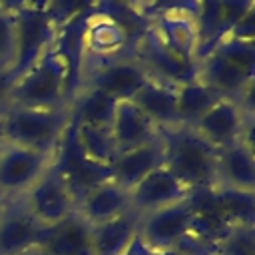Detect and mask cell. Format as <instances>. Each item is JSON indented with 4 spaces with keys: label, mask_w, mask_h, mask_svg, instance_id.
I'll return each instance as SVG.
<instances>
[{
    "label": "cell",
    "mask_w": 255,
    "mask_h": 255,
    "mask_svg": "<svg viewBox=\"0 0 255 255\" xmlns=\"http://www.w3.org/2000/svg\"><path fill=\"white\" fill-rule=\"evenodd\" d=\"M163 139V165L191 191L207 193L217 187V149L189 126L159 129Z\"/></svg>",
    "instance_id": "cell-1"
},
{
    "label": "cell",
    "mask_w": 255,
    "mask_h": 255,
    "mask_svg": "<svg viewBox=\"0 0 255 255\" xmlns=\"http://www.w3.org/2000/svg\"><path fill=\"white\" fill-rule=\"evenodd\" d=\"M0 120L8 143L56 153L70 124V106L52 110L10 106L0 116Z\"/></svg>",
    "instance_id": "cell-2"
},
{
    "label": "cell",
    "mask_w": 255,
    "mask_h": 255,
    "mask_svg": "<svg viewBox=\"0 0 255 255\" xmlns=\"http://www.w3.org/2000/svg\"><path fill=\"white\" fill-rule=\"evenodd\" d=\"M197 227V209L193 197L139 215L137 245L147 253L177 251Z\"/></svg>",
    "instance_id": "cell-3"
},
{
    "label": "cell",
    "mask_w": 255,
    "mask_h": 255,
    "mask_svg": "<svg viewBox=\"0 0 255 255\" xmlns=\"http://www.w3.org/2000/svg\"><path fill=\"white\" fill-rule=\"evenodd\" d=\"M12 106L52 110L64 108L66 102V64L52 48L30 70L16 78L12 90Z\"/></svg>",
    "instance_id": "cell-4"
},
{
    "label": "cell",
    "mask_w": 255,
    "mask_h": 255,
    "mask_svg": "<svg viewBox=\"0 0 255 255\" xmlns=\"http://www.w3.org/2000/svg\"><path fill=\"white\" fill-rule=\"evenodd\" d=\"M149 80L147 70L133 54L112 58H86L82 88H94L116 102L133 100L141 86Z\"/></svg>",
    "instance_id": "cell-5"
},
{
    "label": "cell",
    "mask_w": 255,
    "mask_h": 255,
    "mask_svg": "<svg viewBox=\"0 0 255 255\" xmlns=\"http://www.w3.org/2000/svg\"><path fill=\"white\" fill-rule=\"evenodd\" d=\"M20 199L44 227H52L76 211V195L54 161Z\"/></svg>",
    "instance_id": "cell-6"
},
{
    "label": "cell",
    "mask_w": 255,
    "mask_h": 255,
    "mask_svg": "<svg viewBox=\"0 0 255 255\" xmlns=\"http://www.w3.org/2000/svg\"><path fill=\"white\" fill-rule=\"evenodd\" d=\"M215 149L227 147L241 139H249L253 131V114L247 112L239 102L221 98L215 102L197 122L189 126Z\"/></svg>",
    "instance_id": "cell-7"
},
{
    "label": "cell",
    "mask_w": 255,
    "mask_h": 255,
    "mask_svg": "<svg viewBox=\"0 0 255 255\" xmlns=\"http://www.w3.org/2000/svg\"><path fill=\"white\" fill-rule=\"evenodd\" d=\"M54 157L56 153L6 141L0 147V193L6 199L22 197L52 165Z\"/></svg>",
    "instance_id": "cell-8"
},
{
    "label": "cell",
    "mask_w": 255,
    "mask_h": 255,
    "mask_svg": "<svg viewBox=\"0 0 255 255\" xmlns=\"http://www.w3.org/2000/svg\"><path fill=\"white\" fill-rule=\"evenodd\" d=\"M14 16H16V62L12 72L14 78H20L48 50H52L58 28L54 26L46 10L22 8Z\"/></svg>",
    "instance_id": "cell-9"
},
{
    "label": "cell",
    "mask_w": 255,
    "mask_h": 255,
    "mask_svg": "<svg viewBox=\"0 0 255 255\" xmlns=\"http://www.w3.org/2000/svg\"><path fill=\"white\" fill-rule=\"evenodd\" d=\"M133 56L143 64V68L151 78H157L175 86L195 80V64L175 54L159 36V32L153 28V24L147 28L143 38L133 48Z\"/></svg>",
    "instance_id": "cell-10"
},
{
    "label": "cell",
    "mask_w": 255,
    "mask_h": 255,
    "mask_svg": "<svg viewBox=\"0 0 255 255\" xmlns=\"http://www.w3.org/2000/svg\"><path fill=\"white\" fill-rule=\"evenodd\" d=\"M46 229L20 197L8 199L0 215V255H24L40 247Z\"/></svg>",
    "instance_id": "cell-11"
},
{
    "label": "cell",
    "mask_w": 255,
    "mask_h": 255,
    "mask_svg": "<svg viewBox=\"0 0 255 255\" xmlns=\"http://www.w3.org/2000/svg\"><path fill=\"white\" fill-rule=\"evenodd\" d=\"M128 193H129V209H133L137 215L149 213L191 197V191L165 165L153 169L139 183H135Z\"/></svg>",
    "instance_id": "cell-12"
},
{
    "label": "cell",
    "mask_w": 255,
    "mask_h": 255,
    "mask_svg": "<svg viewBox=\"0 0 255 255\" xmlns=\"http://www.w3.org/2000/svg\"><path fill=\"white\" fill-rule=\"evenodd\" d=\"M165 161L163 153V139L161 133L141 145H135L131 149L116 153L114 161L110 163V177L122 185L124 189H131L135 183H139L145 175H149L153 169L161 167Z\"/></svg>",
    "instance_id": "cell-13"
},
{
    "label": "cell",
    "mask_w": 255,
    "mask_h": 255,
    "mask_svg": "<svg viewBox=\"0 0 255 255\" xmlns=\"http://www.w3.org/2000/svg\"><path fill=\"white\" fill-rule=\"evenodd\" d=\"M217 187L255 193L253 141L241 139L217 149Z\"/></svg>",
    "instance_id": "cell-14"
},
{
    "label": "cell",
    "mask_w": 255,
    "mask_h": 255,
    "mask_svg": "<svg viewBox=\"0 0 255 255\" xmlns=\"http://www.w3.org/2000/svg\"><path fill=\"white\" fill-rule=\"evenodd\" d=\"M129 209V193L112 177L92 185L76 201V211L90 225L108 221Z\"/></svg>",
    "instance_id": "cell-15"
},
{
    "label": "cell",
    "mask_w": 255,
    "mask_h": 255,
    "mask_svg": "<svg viewBox=\"0 0 255 255\" xmlns=\"http://www.w3.org/2000/svg\"><path fill=\"white\" fill-rule=\"evenodd\" d=\"M38 249L42 255H92V225L74 211L46 229Z\"/></svg>",
    "instance_id": "cell-16"
},
{
    "label": "cell",
    "mask_w": 255,
    "mask_h": 255,
    "mask_svg": "<svg viewBox=\"0 0 255 255\" xmlns=\"http://www.w3.org/2000/svg\"><path fill=\"white\" fill-rule=\"evenodd\" d=\"M112 139L116 143L118 153L141 145L159 135V128L137 108L131 100H122L116 106V114L110 126Z\"/></svg>",
    "instance_id": "cell-17"
},
{
    "label": "cell",
    "mask_w": 255,
    "mask_h": 255,
    "mask_svg": "<svg viewBox=\"0 0 255 255\" xmlns=\"http://www.w3.org/2000/svg\"><path fill=\"white\" fill-rule=\"evenodd\" d=\"M139 215L128 209L108 221L92 225V255H126L137 239Z\"/></svg>",
    "instance_id": "cell-18"
},
{
    "label": "cell",
    "mask_w": 255,
    "mask_h": 255,
    "mask_svg": "<svg viewBox=\"0 0 255 255\" xmlns=\"http://www.w3.org/2000/svg\"><path fill=\"white\" fill-rule=\"evenodd\" d=\"M137 108L159 128H173L179 126L177 120V106H175V84L151 78L141 86V90L131 100Z\"/></svg>",
    "instance_id": "cell-19"
},
{
    "label": "cell",
    "mask_w": 255,
    "mask_h": 255,
    "mask_svg": "<svg viewBox=\"0 0 255 255\" xmlns=\"http://www.w3.org/2000/svg\"><path fill=\"white\" fill-rule=\"evenodd\" d=\"M151 24L175 54H179L183 60L195 64V52H197L195 16L171 12V14L157 16L155 20H151Z\"/></svg>",
    "instance_id": "cell-20"
},
{
    "label": "cell",
    "mask_w": 255,
    "mask_h": 255,
    "mask_svg": "<svg viewBox=\"0 0 255 255\" xmlns=\"http://www.w3.org/2000/svg\"><path fill=\"white\" fill-rule=\"evenodd\" d=\"M84 46L86 58H112L120 54H131L124 32L108 18L96 14L94 8L86 24Z\"/></svg>",
    "instance_id": "cell-21"
},
{
    "label": "cell",
    "mask_w": 255,
    "mask_h": 255,
    "mask_svg": "<svg viewBox=\"0 0 255 255\" xmlns=\"http://www.w3.org/2000/svg\"><path fill=\"white\" fill-rule=\"evenodd\" d=\"M118 102L94 88H82L70 102V116L76 124L108 128L112 126Z\"/></svg>",
    "instance_id": "cell-22"
},
{
    "label": "cell",
    "mask_w": 255,
    "mask_h": 255,
    "mask_svg": "<svg viewBox=\"0 0 255 255\" xmlns=\"http://www.w3.org/2000/svg\"><path fill=\"white\" fill-rule=\"evenodd\" d=\"M94 12L114 22L126 36L128 48L133 54V48L143 38L147 28L151 26V20H147L143 14H139L131 4L124 0H96Z\"/></svg>",
    "instance_id": "cell-23"
},
{
    "label": "cell",
    "mask_w": 255,
    "mask_h": 255,
    "mask_svg": "<svg viewBox=\"0 0 255 255\" xmlns=\"http://www.w3.org/2000/svg\"><path fill=\"white\" fill-rule=\"evenodd\" d=\"M219 100L221 96L203 82H199L197 78L175 86V106H177L179 126H191Z\"/></svg>",
    "instance_id": "cell-24"
},
{
    "label": "cell",
    "mask_w": 255,
    "mask_h": 255,
    "mask_svg": "<svg viewBox=\"0 0 255 255\" xmlns=\"http://www.w3.org/2000/svg\"><path fill=\"white\" fill-rule=\"evenodd\" d=\"M74 126H76V143H78L80 151L84 153V157L96 165L110 167V163L114 161V157L118 153L110 129L108 128L82 126L76 122H74Z\"/></svg>",
    "instance_id": "cell-25"
},
{
    "label": "cell",
    "mask_w": 255,
    "mask_h": 255,
    "mask_svg": "<svg viewBox=\"0 0 255 255\" xmlns=\"http://www.w3.org/2000/svg\"><path fill=\"white\" fill-rule=\"evenodd\" d=\"M209 52H215L217 56H221L225 62H229L233 68H237L249 80L255 78V42L233 40V38L225 36Z\"/></svg>",
    "instance_id": "cell-26"
},
{
    "label": "cell",
    "mask_w": 255,
    "mask_h": 255,
    "mask_svg": "<svg viewBox=\"0 0 255 255\" xmlns=\"http://www.w3.org/2000/svg\"><path fill=\"white\" fill-rule=\"evenodd\" d=\"M213 255H255V227L225 225L217 235Z\"/></svg>",
    "instance_id": "cell-27"
},
{
    "label": "cell",
    "mask_w": 255,
    "mask_h": 255,
    "mask_svg": "<svg viewBox=\"0 0 255 255\" xmlns=\"http://www.w3.org/2000/svg\"><path fill=\"white\" fill-rule=\"evenodd\" d=\"M16 62V16L0 10V68L12 70Z\"/></svg>",
    "instance_id": "cell-28"
},
{
    "label": "cell",
    "mask_w": 255,
    "mask_h": 255,
    "mask_svg": "<svg viewBox=\"0 0 255 255\" xmlns=\"http://www.w3.org/2000/svg\"><path fill=\"white\" fill-rule=\"evenodd\" d=\"M96 0H50L46 6V14L54 22L56 28H62L68 20L90 12L94 8Z\"/></svg>",
    "instance_id": "cell-29"
},
{
    "label": "cell",
    "mask_w": 255,
    "mask_h": 255,
    "mask_svg": "<svg viewBox=\"0 0 255 255\" xmlns=\"http://www.w3.org/2000/svg\"><path fill=\"white\" fill-rule=\"evenodd\" d=\"M227 36L233 38V40L253 42V36H255V8H253L251 12H247V14L233 26V30H231Z\"/></svg>",
    "instance_id": "cell-30"
},
{
    "label": "cell",
    "mask_w": 255,
    "mask_h": 255,
    "mask_svg": "<svg viewBox=\"0 0 255 255\" xmlns=\"http://www.w3.org/2000/svg\"><path fill=\"white\" fill-rule=\"evenodd\" d=\"M16 78L12 70L0 68V116L12 106V90H14Z\"/></svg>",
    "instance_id": "cell-31"
},
{
    "label": "cell",
    "mask_w": 255,
    "mask_h": 255,
    "mask_svg": "<svg viewBox=\"0 0 255 255\" xmlns=\"http://www.w3.org/2000/svg\"><path fill=\"white\" fill-rule=\"evenodd\" d=\"M50 0H26V8H34V10H46Z\"/></svg>",
    "instance_id": "cell-32"
},
{
    "label": "cell",
    "mask_w": 255,
    "mask_h": 255,
    "mask_svg": "<svg viewBox=\"0 0 255 255\" xmlns=\"http://www.w3.org/2000/svg\"><path fill=\"white\" fill-rule=\"evenodd\" d=\"M6 203H8V199L0 193V215H2V211H4V207H6Z\"/></svg>",
    "instance_id": "cell-33"
},
{
    "label": "cell",
    "mask_w": 255,
    "mask_h": 255,
    "mask_svg": "<svg viewBox=\"0 0 255 255\" xmlns=\"http://www.w3.org/2000/svg\"><path fill=\"white\" fill-rule=\"evenodd\" d=\"M6 143V137H4V128H2V120H0V147Z\"/></svg>",
    "instance_id": "cell-34"
},
{
    "label": "cell",
    "mask_w": 255,
    "mask_h": 255,
    "mask_svg": "<svg viewBox=\"0 0 255 255\" xmlns=\"http://www.w3.org/2000/svg\"><path fill=\"white\" fill-rule=\"evenodd\" d=\"M24 255H42V251L36 247V249H32V251H28V253H24Z\"/></svg>",
    "instance_id": "cell-35"
},
{
    "label": "cell",
    "mask_w": 255,
    "mask_h": 255,
    "mask_svg": "<svg viewBox=\"0 0 255 255\" xmlns=\"http://www.w3.org/2000/svg\"><path fill=\"white\" fill-rule=\"evenodd\" d=\"M124 2H128V4H131V6H133V2H135V0H124Z\"/></svg>",
    "instance_id": "cell-36"
}]
</instances>
